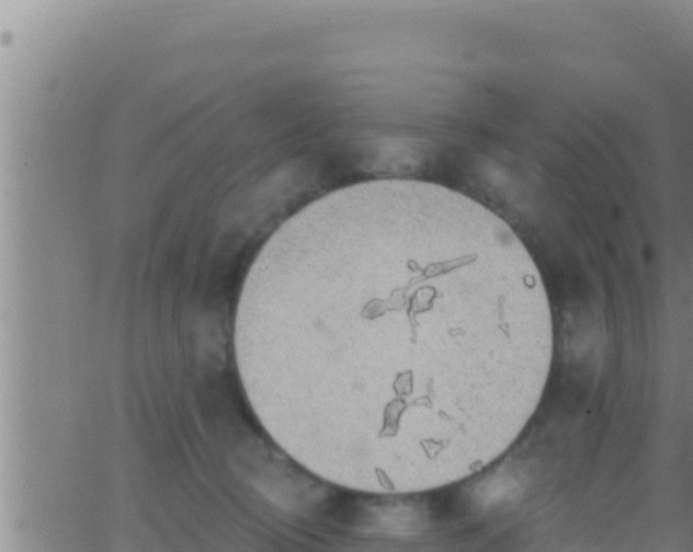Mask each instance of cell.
<instances>
[{
  "instance_id": "1",
  "label": "cell",
  "mask_w": 693,
  "mask_h": 552,
  "mask_svg": "<svg viewBox=\"0 0 693 552\" xmlns=\"http://www.w3.org/2000/svg\"><path fill=\"white\" fill-rule=\"evenodd\" d=\"M281 276L269 412L315 476L376 495L447 486L503 455L536 410L548 296L477 200L406 180L306 230Z\"/></svg>"
}]
</instances>
